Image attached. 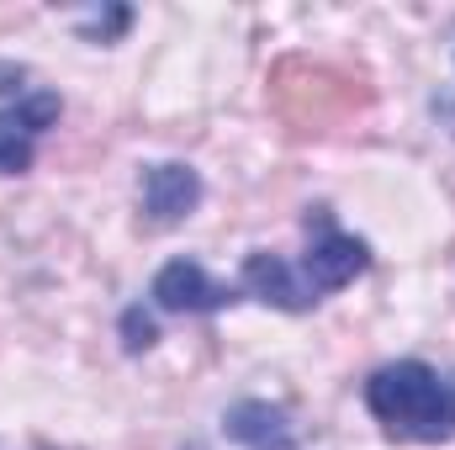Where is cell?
I'll list each match as a JSON object with an SVG mask.
<instances>
[{"mask_svg": "<svg viewBox=\"0 0 455 450\" xmlns=\"http://www.w3.org/2000/svg\"><path fill=\"white\" fill-rule=\"evenodd\" d=\"M365 408L403 446H445L455 440V371H435L424 360H392L371 371Z\"/></svg>", "mask_w": 455, "mask_h": 450, "instance_id": "obj_1", "label": "cell"}, {"mask_svg": "<svg viewBox=\"0 0 455 450\" xmlns=\"http://www.w3.org/2000/svg\"><path fill=\"white\" fill-rule=\"evenodd\" d=\"M365 270H371V244L355 238V233H344L329 207L307 213V249H302V260H297V281H302L307 302L318 308L329 292L349 286V281L365 276Z\"/></svg>", "mask_w": 455, "mask_h": 450, "instance_id": "obj_2", "label": "cell"}, {"mask_svg": "<svg viewBox=\"0 0 455 450\" xmlns=\"http://www.w3.org/2000/svg\"><path fill=\"white\" fill-rule=\"evenodd\" d=\"M59 122V96L53 91H27L21 101L0 107V175H27L37 138Z\"/></svg>", "mask_w": 455, "mask_h": 450, "instance_id": "obj_3", "label": "cell"}, {"mask_svg": "<svg viewBox=\"0 0 455 450\" xmlns=\"http://www.w3.org/2000/svg\"><path fill=\"white\" fill-rule=\"evenodd\" d=\"M164 313H223L228 302H238V292L212 281L196 260H170L159 276H154V292H148Z\"/></svg>", "mask_w": 455, "mask_h": 450, "instance_id": "obj_4", "label": "cell"}, {"mask_svg": "<svg viewBox=\"0 0 455 450\" xmlns=\"http://www.w3.org/2000/svg\"><path fill=\"white\" fill-rule=\"evenodd\" d=\"M138 197H143V213L159 228L180 223L202 207V175L180 159H164V165H148L138 175Z\"/></svg>", "mask_w": 455, "mask_h": 450, "instance_id": "obj_5", "label": "cell"}, {"mask_svg": "<svg viewBox=\"0 0 455 450\" xmlns=\"http://www.w3.org/2000/svg\"><path fill=\"white\" fill-rule=\"evenodd\" d=\"M223 435L243 450H297L291 440V414L265 398H243L223 414Z\"/></svg>", "mask_w": 455, "mask_h": 450, "instance_id": "obj_6", "label": "cell"}, {"mask_svg": "<svg viewBox=\"0 0 455 450\" xmlns=\"http://www.w3.org/2000/svg\"><path fill=\"white\" fill-rule=\"evenodd\" d=\"M238 281H243V292L259 297L265 308H281V313H307V308H313L307 292H302V281H297V265L281 260V254H270V249H254V254L243 260Z\"/></svg>", "mask_w": 455, "mask_h": 450, "instance_id": "obj_7", "label": "cell"}, {"mask_svg": "<svg viewBox=\"0 0 455 450\" xmlns=\"http://www.w3.org/2000/svg\"><path fill=\"white\" fill-rule=\"evenodd\" d=\"M154 339H159L154 313H143V308H127V313H122V350H127V355L154 350Z\"/></svg>", "mask_w": 455, "mask_h": 450, "instance_id": "obj_8", "label": "cell"}, {"mask_svg": "<svg viewBox=\"0 0 455 450\" xmlns=\"http://www.w3.org/2000/svg\"><path fill=\"white\" fill-rule=\"evenodd\" d=\"M127 21H132V16H127V11H112V16H107V21H91V27H85V37H101V43H107V37H116V32H122V27H127Z\"/></svg>", "mask_w": 455, "mask_h": 450, "instance_id": "obj_9", "label": "cell"}, {"mask_svg": "<svg viewBox=\"0 0 455 450\" xmlns=\"http://www.w3.org/2000/svg\"><path fill=\"white\" fill-rule=\"evenodd\" d=\"M21 80H27V69H21V64H0V96H16V101H21V96H27V91H21Z\"/></svg>", "mask_w": 455, "mask_h": 450, "instance_id": "obj_10", "label": "cell"}]
</instances>
